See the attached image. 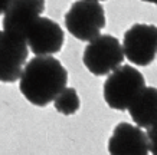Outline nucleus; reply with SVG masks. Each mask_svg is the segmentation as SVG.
Masks as SVG:
<instances>
[{"mask_svg": "<svg viewBox=\"0 0 157 155\" xmlns=\"http://www.w3.org/2000/svg\"><path fill=\"white\" fill-rule=\"evenodd\" d=\"M68 71L53 56H35L25 65L19 78L20 94L29 102L45 108L67 88Z\"/></svg>", "mask_w": 157, "mask_h": 155, "instance_id": "f257e3e1", "label": "nucleus"}, {"mask_svg": "<svg viewBox=\"0 0 157 155\" xmlns=\"http://www.w3.org/2000/svg\"><path fill=\"white\" fill-rule=\"evenodd\" d=\"M146 88V79L137 68L130 65L118 66L104 82V101L111 109L127 111L134 98Z\"/></svg>", "mask_w": 157, "mask_h": 155, "instance_id": "f03ea898", "label": "nucleus"}, {"mask_svg": "<svg viewBox=\"0 0 157 155\" xmlns=\"http://www.w3.org/2000/svg\"><path fill=\"white\" fill-rule=\"evenodd\" d=\"M65 26L74 38L91 42L98 38L105 28V12L98 2L76 0L65 13Z\"/></svg>", "mask_w": 157, "mask_h": 155, "instance_id": "7ed1b4c3", "label": "nucleus"}, {"mask_svg": "<svg viewBox=\"0 0 157 155\" xmlns=\"http://www.w3.org/2000/svg\"><path fill=\"white\" fill-rule=\"evenodd\" d=\"M124 57L123 45L118 39L111 35H100L85 46L82 62L92 75L105 76L123 65Z\"/></svg>", "mask_w": 157, "mask_h": 155, "instance_id": "20e7f679", "label": "nucleus"}, {"mask_svg": "<svg viewBox=\"0 0 157 155\" xmlns=\"http://www.w3.org/2000/svg\"><path fill=\"white\" fill-rule=\"evenodd\" d=\"M124 56L136 66L151 65L157 55V26L136 23L124 33Z\"/></svg>", "mask_w": 157, "mask_h": 155, "instance_id": "39448f33", "label": "nucleus"}, {"mask_svg": "<svg viewBox=\"0 0 157 155\" xmlns=\"http://www.w3.org/2000/svg\"><path fill=\"white\" fill-rule=\"evenodd\" d=\"M29 47L25 38L0 30V82L13 83L19 80L28 63Z\"/></svg>", "mask_w": 157, "mask_h": 155, "instance_id": "423d86ee", "label": "nucleus"}, {"mask_svg": "<svg viewBox=\"0 0 157 155\" xmlns=\"http://www.w3.org/2000/svg\"><path fill=\"white\" fill-rule=\"evenodd\" d=\"M30 52L36 56H52L61 52L65 40V33L55 20L39 17L29 26L25 35Z\"/></svg>", "mask_w": 157, "mask_h": 155, "instance_id": "0eeeda50", "label": "nucleus"}, {"mask_svg": "<svg viewBox=\"0 0 157 155\" xmlns=\"http://www.w3.org/2000/svg\"><path fill=\"white\" fill-rule=\"evenodd\" d=\"M46 9L45 0H13L3 14V30L25 38L29 26Z\"/></svg>", "mask_w": 157, "mask_h": 155, "instance_id": "6e6552de", "label": "nucleus"}, {"mask_svg": "<svg viewBox=\"0 0 157 155\" xmlns=\"http://www.w3.org/2000/svg\"><path fill=\"white\" fill-rule=\"evenodd\" d=\"M109 155H148L146 132L137 125L120 122L108 139Z\"/></svg>", "mask_w": 157, "mask_h": 155, "instance_id": "1a4fd4ad", "label": "nucleus"}, {"mask_svg": "<svg viewBox=\"0 0 157 155\" xmlns=\"http://www.w3.org/2000/svg\"><path fill=\"white\" fill-rule=\"evenodd\" d=\"M138 128L148 129L157 124V88L146 86L127 109Z\"/></svg>", "mask_w": 157, "mask_h": 155, "instance_id": "9d476101", "label": "nucleus"}, {"mask_svg": "<svg viewBox=\"0 0 157 155\" xmlns=\"http://www.w3.org/2000/svg\"><path fill=\"white\" fill-rule=\"evenodd\" d=\"M55 109L62 115H74L81 106L79 95L74 88H65L53 101Z\"/></svg>", "mask_w": 157, "mask_h": 155, "instance_id": "9b49d317", "label": "nucleus"}, {"mask_svg": "<svg viewBox=\"0 0 157 155\" xmlns=\"http://www.w3.org/2000/svg\"><path fill=\"white\" fill-rule=\"evenodd\" d=\"M146 135H147V141H148V151L153 155H157V124L153 125L151 128H148Z\"/></svg>", "mask_w": 157, "mask_h": 155, "instance_id": "f8f14e48", "label": "nucleus"}, {"mask_svg": "<svg viewBox=\"0 0 157 155\" xmlns=\"http://www.w3.org/2000/svg\"><path fill=\"white\" fill-rule=\"evenodd\" d=\"M12 2L13 0H0V14H5V12L7 10Z\"/></svg>", "mask_w": 157, "mask_h": 155, "instance_id": "ddd939ff", "label": "nucleus"}, {"mask_svg": "<svg viewBox=\"0 0 157 155\" xmlns=\"http://www.w3.org/2000/svg\"><path fill=\"white\" fill-rule=\"evenodd\" d=\"M141 2H147V3H151V5H157V0H141Z\"/></svg>", "mask_w": 157, "mask_h": 155, "instance_id": "4468645a", "label": "nucleus"}, {"mask_svg": "<svg viewBox=\"0 0 157 155\" xmlns=\"http://www.w3.org/2000/svg\"><path fill=\"white\" fill-rule=\"evenodd\" d=\"M90 2H98L100 3V2H105V0H90Z\"/></svg>", "mask_w": 157, "mask_h": 155, "instance_id": "2eb2a0df", "label": "nucleus"}]
</instances>
